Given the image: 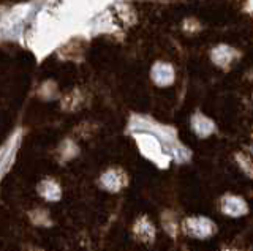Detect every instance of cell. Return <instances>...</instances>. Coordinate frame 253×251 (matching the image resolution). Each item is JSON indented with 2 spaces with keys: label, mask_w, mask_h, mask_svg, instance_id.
Returning <instances> with one entry per match:
<instances>
[{
  "label": "cell",
  "mask_w": 253,
  "mask_h": 251,
  "mask_svg": "<svg viewBox=\"0 0 253 251\" xmlns=\"http://www.w3.org/2000/svg\"><path fill=\"white\" fill-rule=\"evenodd\" d=\"M185 232L196 239H206L212 232H215V224L208 218H190L185 221Z\"/></svg>",
  "instance_id": "1"
},
{
  "label": "cell",
  "mask_w": 253,
  "mask_h": 251,
  "mask_svg": "<svg viewBox=\"0 0 253 251\" xmlns=\"http://www.w3.org/2000/svg\"><path fill=\"white\" fill-rule=\"evenodd\" d=\"M221 209H223V212L229 216H242L247 214V204L241 198H236V196H228V198H225L223 204H221Z\"/></svg>",
  "instance_id": "2"
}]
</instances>
